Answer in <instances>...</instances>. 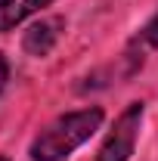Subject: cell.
I'll list each match as a JSON object with an SVG mask.
<instances>
[{
	"mask_svg": "<svg viewBox=\"0 0 158 161\" xmlns=\"http://www.w3.org/2000/svg\"><path fill=\"white\" fill-rule=\"evenodd\" d=\"M102 124V108H81L68 112L47 124L37 133V140L31 142V161H62L68 158L81 142H87Z\"/></svg>",
	"mask_w": 158,
	"mask_h": 161,
	"instance_id": "1",
	"label": "cell"
},
{
	"mask_svg": "<svg viewBox=\"0 0 158 161\" xmlns=\"http://www.w3.org/2000/svg\"><path fill=\"white\" fill-rule=\"evenodd\" d=\"M143 102H130L124 112L118 115L112 133L105 136L102 149H99V158L96 161H127L133 155V146H137L139 136V124H143Z\"/></svg>",
	"mask_w": 158,
	"mask_h": 161,
	"instance_id": "2",
	"label": "cell"
},
{
	"mask_svg": "<svg viewBox=\"0 0 158 161\" xmlns=\"http://www.w3.org/2000/svg\"><path fill=\"white\" fill-rule=\"evenodd\" d=\"M59 28H62V19H40V22H34V25L25 31V37H22L25 53H28V56H47V53L56 47V40H59Z\"/></svg>",
	"mask_w": 158,
	"mask_h": 161,
	"instance_id": "3",
	"label": "cell"
},
{
	"mask_svg": "<svg viewBox=\"0 0 158 161\" xmlns=\"http://www.w3.org/2000/svg\"><path fill=\"white\" fill-rule=\"evenodd\" d=\"M53 0H0V34L16 28L19 22H25L31 13H37L43 6H50Z\"/></svg>",
	"mask_w": 158,
	"mask_h": 161,
	"instance_id": "4",
	"label": "cell"
},
{
	"mask_svg": "<svg viewBox=\"0 0 158 161\" xmlns=\"http://www.w3.org/2000/svg\"><path fill=\"white\" fill-rule=\"evenodd\" d=\"M143 40H146V43H152V47H158V13H155V19L143 28Z\"/></svg>",
	"mask_w": 158,
	"mask_h": 161,
	"instance_id": "5",
	"label": "cell"
},
{
	"mask_svg": "<svg viewBox=\"0 0 158 161\" xmlns=\"http://www.w3.org/2000/svg\"><path fill=\"white\" fill-rule=\"evenodd\" d=\"M6 75H9V68H6V59L0 56V93H3V87H6Z\"/></svg>",
	"mask_w": 158,
	"mask_h": 161,
	"instance_id": "6",
	"label": "cell"
},
{
	"mask_svg": "<svg viewBox=\"0 0 158 161\" xmlns=\"http://www.w3.org/2000/svg\"><path fill=\"white\" fill-rule=\"evenodd\" d=\"M0 161H9V158H0Z\"/></svg>",
	"mask_w": 158,
	"mask_h": 161,
	"instance_id": "7",
	"label": "cell"
}]
</instances>
